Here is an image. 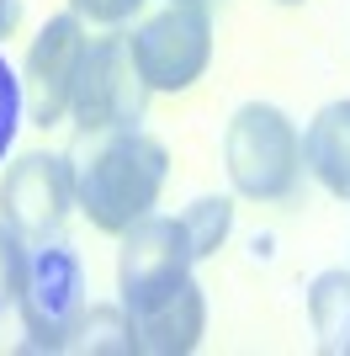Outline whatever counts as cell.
<instances>
[{
  "label": "cell",
  "mask_w": 350,
  "mask_h": 356,
  "mask_svg": "<svg viewBox=\"0 0 350 356\" xmlns=\"http://www.w3.org/2000/svg\"><path fill=\"white\" fill-rule=\"evenodd\" d=\"M133 59L144 70L149 90H191L212 59V22L202 6H165L133 32Z\"/></svg>",
  "instance_id": "5"
},
{
  "label": "cell",
  "mask_w": 350,
  "mask_h": 356,
  "mask_svg": "<svg viewBox=\"0 0 350 356\" xmlns=\"http://www.w3.org/2000/svg\"><path fill=\"white\" fill-rule=\"evenodd\" d=\"M22 106H27V90H22L16 70L6 64V54H0V160H6V149L16 144V128H22Z\"/></svg>",
  "instance_id": "15"
},
{
  "label": "cell",
  "mask_w": 350,
  "mask_h": 356,
  "mask_svg": "<svg viewBox=\"0 0 350 356\" xmlns=\"http://www.w3.org/2000/svg\"><path fill=\"white\" fill-rule=\"evenodd\" d=\"M303 165L329 197L350 202V102H329L303 134Z\"/></svg>",
  "instance_id": "10"
},
{
  "label": "cell",
  "mask_w": 350,
  "mask_h": 356,
  "mask_svg": "<svg viewBox=\"0 0 350 356\" xmlns=\"http://www.w3.org/2000/svg\"><path fill=\"white\" fill-rule=\"evenodd\" d=\"M128 319H133V351L138 356H186V351H197V346H202V330H207L202 282L186 277V282L165 287V293L133 303Z\"/></svg>",
  "instance_id": "9"
},
{
  "label": "cell",
  "mask_w": 350,
  "mask_h": 356,
  "mask_svg": "<svg viewBox=\"0 0 350 356\" xmlns=\"http://www.w3.org/2000/svg\"><path fill=\"white\" fill-rule=\"evenodd\" d=\"M281 6H303V0H281Z\"/></svg>",
  "instance_id": "19"
},
{
  "label": "cell",
  "mask_w": 350,
  "mask_h": 356,
  "mask_svg": "<svg viewBox=\"0 0 350 356\" xmlns=\"http://www.w3.org/2000/svg\"><path fill=\"white\" fill-rule=\"evenodd\" d=\"M181 223H186V239H191V250H197V261H202V255H218V245L233 229V197H197V202L181 213Z\"/></svg>",
  "instance_id": "13"
},
{
  "label": "cell",
  "mask_w": 350,
  "mask_h": 356,
  "mask_svg": "<svg viewBox=\"0 0 350 356\" xmlns=\"http://www.w3.org/2000/svg\"><path fill=\"white\" fill-rule=\"evenodd\" d=\"M144 0H69V11L80 22H96V27H122Z\"/></svg>",
  "instance_id": "16"
},
{
  "label": "cell",
  "mask_w": 350,
  "mask_h": 356,
  "mask_svg": "<svg viewBox=\"0 0 350 356\" xmlns=\"http://www.w3.org/2000/svg\"><path fill=\"white\" fill-rule=\"evenodd\" d=\"M175 6H202V0H175Z\"/></svg>",
  "instance_id": "18"
},
{
  "label": "cell",
  "mask_w": 350,
  "mask_h": 356,
  "mask_svg": "<svg viewBox=\"0 0 350 356\" xmlns=\"http://www.w3.org/2000/svg\"><path fill=\"white\" fill-rule=\"evenodd\" d=\"M22 325L32 351H69V335L85 314V266L69 245H43L27 255L22 282Z\"/></svg>",
  "instance_id": "4"
},
{
  "label": "cell",
  "mask_w": 350,
  "mask_h": 356,
  "mask_svg": "<svg viewBox=\"0 0 350 356\" xmlns=\"http://www.w3.org/2000/svg\"><path fill=\"white\" fill-rule=\"evenodd\" d=\"M27 234H16L11 223L0 218V319L11 303H22V282H27Z\"/></svg>",
  "instance_id": "14"
},
{
  "label": "cell",
  "mask_w": 350,
  "mask_h": 356,
  "mask_svg": "<svg viewBox=\"0 0 350 356\" xmlns=\"http://www.w3.org/2000/svg\"><path fill=\"white\" fill-rule=\"evenodd\" d=\"M69 351H96V356H133V319L128 303H90L69 335Z\"/></svg>",
  "instance_id": "12"
},
{
  "label": "cell",
  "mask_w": 350,
  "mask_h": 356,
  "mask_svg": "<svg viewBox=\"0 0 350 356\" xmlns=\"http://www.w3.org/2000/svg\"><path fill=\"white\" fill-rule=\"evenodd\" d=\"M69 176H74V208L90 218V229L122 239L160 202L170 154L160 138L138 134V128H101L69 149Z\"/></svg>",
  "instance_id": "1"
},
{
  "label": "cell",
  "mask_w": 350,
  "mask_h": 356,
  "mask_svg": "<svg viewBox=\"0 0 350 356\" xmlns=\"http://www.w3.org/2000/svg\"><path fill=\"white\" fill-rule=\"evenodd\" d=\"M308 325L319 335L324 351L350 346V271H324L308 287Z\"/></svg>",
  "instance_id": "11"
},
{
  "label": "cell",
  "mask_w": 350,
  "mask_h": 356,
  "mask_svg": "<svg viewBox=\"0 0 350 356\" xmlns=\"http://www.w3.org/2000/svg\"><path fill=\"white\" fill-rule=\"evenodd\" d=\"M22 22V0H0V38H11Z\"/></svg>",
  "instance_id": "17"
},
{
  "label": "cell",
  "mask_w": 350,
  "mask_h": 356,
  "mask_svg": "<svg viewBox=\"0 0 350 356\" xmlns=\"http://www.w3.org/2000/svg\"><path fill=\"white\" fill-rule=\"evenodd\" d=\"M223 170L233 192L255 202H281L303 176V134L271 102H249L233 112L223 134Z\"/></svg>",
  "instance_id": "2"
},
{
  "label": "cell",
  "mask_w": 350,
  "mask_h": 356,
  "mask_svg": "<svg viewBox=\"0 0 350 356\" xmlns=\"http://www.w3.org/2000/svg\"><path fill=\"white\" fill-rule=\"evenodd\" d=\"M149 80L133 59V38L112 32L85 43V59L74 74V96H69V118L80 122V134H101V128H138L149 106Z\"/></svg>",
  "instance_id": "3"
},
{
  "label": "cell",
  "mask_w": 350,
  "mask_h": 356,
  "mask_svg": "<svg viewBox=\"0 0 350 356\" xmlns=\"http://www.w3.org/2000/svg\"><path fill=\"white\" fill-rule=\"evenodd\" d=\"M191 261H197V250H191L186 239V223L181 218H138L122 234V255H117V293H122V303H144V298L165 293V287L186 282L191 277Z\"/></svg>",
  "instance_id": "7"
},
{
  "label": "cell",
  "mask_w": 350,
  "mask_h": 356,
  "mask_svg": "<svg viewBox=\"0 0 350 356\" xmlns=\"http://www.w3.org/2000/svg\"><path fill=\"white\" fill-rule=\"evenodd\" d=\"M74 202V176H69V154H48L32 149L6 170L0 181V218L27 239H48L64 229Z\"/></svg>",
  "instance_id": "6"
},
{
  "label": "cell",
  "mask_w": 350,
  "mask_h": 356,
  "mask_svg": "<svg viewBox=\"0 0 350 356\" xmlns=\"http://www.w3.org/2000/svg\"><path fill=\"white\" fill-rule=\"evenodd\" d=\"M345 351H350V346H345Z\"/></svg>",
  "instance_id": "20"
},
{
  "label": "cell",
  "mask_w": 350,
  "mask_h": 356,
  "mask_svg": "<svg viewBox=\"0 0 350 356\" xmlns=\"http://www.w3.org/2000/svg\"><path fill=\"white\" fill-rule=\"evenodd\" d=\"M85 22L74 11L64 16H48L38 38L27 48V112L38 128H53L64 112H69V96H74V74H80V59H85Z\"/></svg>",
  "instance_id": "8"
}]
</instances>
